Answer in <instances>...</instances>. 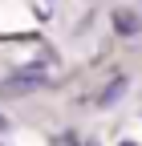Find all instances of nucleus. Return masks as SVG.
I'll return each instance as SVG.
<instances>
[{
  "label": "nucleus",
  "mask_w": 142,
  "mask_h": 146,
  "mask_svg": "<svg viewBox=\"0 0 142 146\" xmlns=\"http://www.w3.org/2000/svg\"><path fill=\"white\" fill-rule=\"evenodd\" d=\"M41 81H45V73H41V69H29V73H16V77H8L4 89H8V94H16V89H41Z\"/></svg>",
  "instance_id": "obj_1"
},
{
  "label": "nucleus",
  "mask_w": 142,
  "mask_h": 146,
  "mask_svg": "<svg viewBox=\"0 0 142 146\" xmlns=\"http://www.w3.org/2000/svg\"><path fill=\"white\" fill-rule=\"evenodd\" d=\"M114 29L126 33V36H134V33H138V16H134V12H118V16H114Z\"/></svg>",
  "instance_id": "obj_2"
},
{
  "label": "nucleus",
  "mask_w": 142,
  "mask_h": 146,
  "mask_svg": "<svg viewBox=\"0 0 142 146\" xmlns=\"http://www.w3.org/2000/svg\"><path fill=\"white\" fill-rule=\"evenodd\" d=\"M122 94H126V81H114V85L102 94V106H110V102H114V98H122Z\"/></svg>",
  "instance_id": "obj_3"
},
{
  "label": "nucleus",
  "mask_w": 142,
  "mask_h": 146,
  "mask_svg": "<svg viewBox=\"0 0 142 146\" xmlns=\"http://www.w3.org/2000/svg\"><path fill=\"white\" fill-rule=\"evenodd\" d=\"M0 130H8V122H4V118H0Z\"/></svg>",
  "instance_id": "obj_4"
},
{
  "label": "nucleus",
  "mask_w": 142,
  "mask_h": 146,
  "mask_svg": "<svg viewBox=\"0 0 142 146\" xmlns=\"http://www.w3.org/2000/svg\"><path fill=\"white\" fill-rule=\"evenodd\" d=\"M122 146H134V142H122Z\"/></svg>",
  "instance_id": "obj_5"
}]
</instances>
